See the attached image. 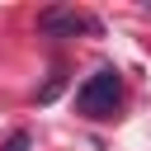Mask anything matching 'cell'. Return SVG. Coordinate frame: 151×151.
I'll return each mask as SVG.
<instances>
[{"instance_id": "1", "label": "cell", "mask_w": 151, "mask_h": 151, "mask_svg": "<svg viewBox=\"0 0 151 151\" xmlns=\"http://www.w3.org/2000/svg\"><path fill=\"white\" fill-rule=\"evenodd\" d=\"M118 104H123V76L113 71V66H99L80 90H76V113L80 118H113L118 113Z\"/></svg>"}, {"instance_id": "3", "label": "cell", "mask_w": 151, "mask_h": 151, "mask_svg": "<svg viewBox=\"0 0 151 151\" xmlns=\"http://www.w3.org/2000/svg\"><path fill=\"white\" fill-rule=\"evenodd\" d=\"M28 146H33V137H28L24 127H19V132H9V142H5L0 151H28Z\"/></svg>"}, {"instance_id": "2", "label": "cell", "mask_w": 151, "mask_h": 151, "mask_svg": "<svg viewBox=\"0 0 151 151\" xmlns=\"http://www.w3.org/2000/svg\"><path fill=\"white\" fill-rule=\"evenodd\" d=\"M38 33L47 38H76V33H99V19L80 14V9H66V5H52L38 14Z\"/></svg>"}]
</instances>
